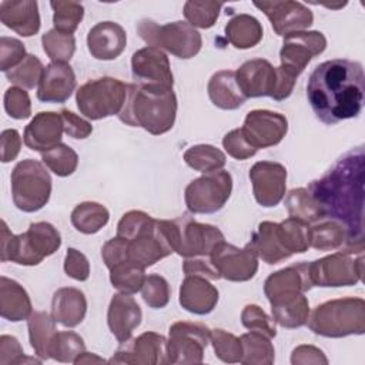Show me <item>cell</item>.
<instances>
[{
	"instance_id": "57",
	"label": "cell",
	"mask_w": 365,
	"mask_h": 365,
	"mask_svg": "<svg viewBox=\"0 0 365 365\" xmlns=\"http://www.w3.org/2000/svg\"><path fill=\"white\" fill-rule=\"evenodd\" d=\"M64 271L76 281H86L90 277V262L83 252L76 248H68L64 258Z\"/></svg>"
},
{
	"instance_id": "40",
	"label": "cell",
	"mask_w": 365,
	"mask_h": 365,
	"mask_svg": "<svg viewBox=\"0 0 365 365\" xmlns=\"http://www.w3.org/2000/svg\"><path fill=\"white\" fill-rule=\"evenodd\" d=\"M308 228H309L308 222L294 217H289L281 222H277L278 237L282 245L285 247V250L291 255L302 254L309 248Z\"/></svg>"
},
{
	"instance_id": "17",
	"label": "cell",
	"mask_w": 365,
	"mask_h": 365,
	"mask_svg": "<svg viewBox=\"0 0 365 365\" xmlns=\"http://www.w3.org/2000/svg\"><path fill=\"white\" fill-rule=\"evenodd\" d=\"M269 20L272 30L278 36H288L295 31H304L314 23L312 11L299 1H254Z\"/></svg>"
},
{
	"instance_id": "49",
	"label": "cell",
	"mask_w": 365,
	"mask_h": 365,
	"mask_svg": "<svg viewBox=\"0 0 365 365\" xmlns=\"http://www.w3.org/2000/svg\"><path fill=\"white\" fill-rule=\"evenodd\" d=\"M222 3L217 1H185L184 16L194 29H210L215 24Z\"/></svg>"
},
{
	"instance_id": "53",
	"label": "cell",
	"mask_w": 365,
	"mask_h": 365,
	"mask_svg": "<svg viewBox=\"0 0 365 365\" xmlns=\"http://www.w3.org/2000/svg\"><path fill=\"white\" fill-rule=\"evenodd\" d=\"M4 110L11 118H29L31 115V103L29 93L17 86L9 87L4 93Z\"/></svg>"
},
{
	"instance_id": "2",
	"label": "cell",
	"mask_w": 365,
	"mask_h": 365,
	"mask_svg": "<svg viewBox=\"0 0 365 365\" xmlns=\"http://www.w3.org/2000/svg\"><path fill=\"white\" fill-rule=\"evenodd\" d=\"M365 74L359 61L332 58L318 64L307 83V98L322 123L332 125L358 117L364 104Z\"/></svg>"
},
{
	"instance_id": "10",
	"label": "cell",
	"mask_w": 365,
	"mask_h": 365,
	"mask_svg": "<svg viewBox=\"0 0 365 365\" xmlns=\"http://www.w3.org/2000/svg\"><path fill=\"white\" fill-rule=\"evenodd\" d=\"M231 191V174L225 170H218L192 180L185 187L184 200L192 214H214L225 205Z\"/></svg>"
},
{
	"instance_id": "6",
	"label": "cell",
	"mask_w": 365,
	"mask_h": 365,
	"mask_svg": "<svg viewBox=\"0 0 365 365\" xmlns=\"http://www.w3.org/2000/svg\"><path fill=\"white\" fill-rule=\"evenodd\" d=\"M158 225L174 252L184 258L210 255L224 241V234L214 225L195 221L188 214L174 220H158Z\"/></svg>"
},
{
	"instance_id": "1",
	"label": "cell",
	"mask_w": 365,
	"mask_h": 365,
	"mask_svg": "<svg viewBox=\"0 0 365 365\" xmlns=\"http://www.w3.org/2000/svg\"><path fill=\"white\" fill-rule=\"evenodd\" d=\"M364 148L356 147L307 188L322 218H332L346 228L348 240L341 248L346 254L364 252Z\"/></svg>"
},
{
	"instance_id": "60",
	"label": "cell",
	"mask_w": 365,
	"mask_h": 365,
	"mask_svg": "<svg viewBox=\"0 0 365 365\" xmlns=\"http://www.w3.org/2000/svg\"><path fill=\"white\" fill-rule=\"evenodd\" d=\"M60 115H61V120H63L64 133L68 137L76 138V140H84L93 133V125L87 120L74 114L73 111H68V110L63 108L60 111Z\"/></svg>"
},
{
	"instance_id": "25",
	"label": "cell",
	"mask_w": 365,
	"mask_h": 365,
	"mask_svg": "<svg viewBox=\"0 0 365 365\" xmlns=\"http://www.w3.org/2000/svg\"><path fill=\"white\" fill-rule=\"evenodd\" d=\"M125 30L114 21H100L87 34V48L96 60H114L125 48Z\"/></svg>"
},
{
	"instance_id": "9",
	"label": "cell",
	"mask_w": 365,
	"mask_h": 365,
	"mask_svg": "<svg viewBox=\"0 0 365 365\" xmlns=\"http://www.w3.org/2000/svg\"><path fill=\"white\" fill-rule=\"evenodd\" d=\"M128 84L114 77L88 80L76 91L80 113L90 120L118 115L127 98Z\"/></svg>"
},
{
	"instance_id": "50",
	"label": "cell",
	"mask_w": 365,
	"mask_h": 365,
	"mask_svg": "<svg viewBox=\"0 0 365 365\" xmlns=\"http://www.w3.org/2000/svg\"><path fill=\"white\" fill-rule=\"evenodd\" d=\"M155 225V220L140 210H131L125 212L117 224V237L127 241L151 231Z\"/></svg>"
},
{
	"instance_id": "45",
	"label": "cell",
	"mask_w": 365,
	"mask_h": 365,
	"mask_svg": "<svg viewBox=\"0 0 365 365\" xmlns=\"http://www.w3.org/2000/svg\"><path fill=\"white\" fill-rule=\"evenodd\" d=\"M86 351L83 338L73 331H60L56 334L51 348L50 358L58 362H73Z\"/></svg>"
},
{
	"instance_id": "52",
	"label": "cell",
	"mask_w": 365,
	"mask_h": 365,
	"mask_svg": "<svg viewBox=\"0 0 365 365\" xmlns=\"http://www.w3.org/2000/svg\"><path fill=\"white\" fill-rule=\"evenodd\" d=\"M241 322L247 329L264 334L268 338H275L277 335L274 319H271L264 309L255 304H248L244 307L241 312Z\"/></svg>"
},
{
	"instance_id": "19",
	"label": "cell",
	"mask_w": 365,
	"mask_h": 365,
	"mask_svg": "<svg viewBox=\"0 0 365 365\" xmlns=\"http://www.w3.org/2000/svg\"><path fill=\"white\" fill-rule=\"evenodd\" d=\"M133 77L140 84H160L173 87L174 76L167 54L157 47L147 46L131 57Z\"/></svg>"
},
{
	"instance_id": "33",
	"label": "cell",
	"mask_w": 365,
	"mask_h": 365,
	"mask_svg": "<svg viewBox=\"0 0 365 365\" xmlns=\"http://www.w3.org/2000/svg\"><path fill=\"white\" fill-rule=\"evenodd\" d=\"M269 304L274 322L284 328H299L308 321L309 302L302 292L274 299Z\"/></svg>"
},
{
	"instance_id": "47",
	"label": "cell",
	"mask_w": 365,
	"mask_h": 365,
	"mask_svg": "<svg viewBox=\"0 0 365 365\" xmlns=\"http://www.w3.org/2000/svg\"><path fill=\"white\" fill-rule=\"evenodd\" d=\"M50 6L54 11L53 14L54 29L66 34H73L83 20V16H84L83 4L77 1H51Z\"/></svg>"
},
{
	"instance_id": "22",
	"label": "cell",
	"mask_w": 365,
	"mask_h": 365,
	"mask_svg": "<svg viewBox=\"0 0 365 365\" xmlns=\"http://www.w3.org/2000/svg\"><path fill=\"white\" fill-rule=\"evenodd\" d=\"M76 84V74L68 63L51 61L44 67L37 98L43 103H64L71 97Z\"/></svg>"
},
{
	"instance_id": "38",
	"label": "cell",
	"mask_w": 365,
	"mask_h": 365,
	"mask_svg": "<svg viewBox=\"0 0 365 365\" xmlns=\"http://www.w3.org/2000/svg\"><path fill=\"white\" fill-rule=\"evenodd\" d=\"M242 345L241 364L244 365H271L275 359V349L268 338L264 334L250 331L240 336Z\"/></svg>"
},
{
	"instance_id": "12",
	"label": "cell",
	"mask_w": 365,
	"mask_h": 365,
	"mask_svg": "<svg viewBox=\"0 0 365 365\" xmlns=\"http://www.w3.org/2000/svg\"><path fill=\"white\" fill-rule=\"evenodd\" d=\"M210 331L198 322H174L168 329V364H201L210 342Z\"/></svg>"
},
{
	"instance_id": "15",
	"label": "cell",
	"mask_w": 365,
	"mask_h": 365,
	"mask_svg": "<svg viewBox=\"0 0 365 365\" xmlns=\"http://www.w3.org/2000/svg\"><path fill=\"white\" fill-rule=\"evenodd\" d=\"M327 38L321 31H295L284 37L279 50L281 67L294 73L297 77L305 70L308 63L324 53Z\"/></svg>"
},
{
	"instance_id": "35",
	"label": "cell",
	"mask_w": 365,
	"mask_h": 365,
	"mask_svg": "<svg viewBox=\"0 0 365 365\" xmlns=\"http://www.w3.org/2000/svg\"><path fill=\"white\" fill-rule=\"evenodd\" d=\"M346 240V228L332 218H321L312 222L308 228L309 247L319 251L339 250L344 247Z\"/></svg>"
},
{
	"instance_id": "23",
	"label": "cell",
	"mask_w": 365,
	"mask_h": 365,
	"mask_svg": "<svg viewBox=\"0 0 365 365\" xmlns=\"http://www.w3.org/2000/svg\"><path fill=\"white\" fill-rule=\"evenodd\" d=\"M64 133L60 113L40 111L26 125L23 141L33 151L44 153L61 143Z\"/></svg>"
},
{
	"instance_id": "58",
	"label": "cell",
	"mask_w": 365,
	"mask_h": 365,
	"mask_svg": "<svg viewBox=\"0 0 365 365\" xmlns=\"http://www.w3.org/2000/svg\"><path fill=\"white\" fill-rule=\"evenodd\" d=\"M101 257L106 267L110 269L114 265L130 261L128 259V242L121 237L108 240L101 248Z\"/></svg>"
},
{
	"instance_id": "54",
	"label": "cell",
	"mask_w": 365,
	"mask_h": 365,
	"mask_svg": "<svg viewBox=\"0 0 365 365\" xmlns=\"http://www.w3.org/2000/svg\"><path fill=\"white\" fill-rule=\"evenodd\" d=\"M27 56L24 44L13 37H0V67L3 73L19 66Z\"/></svg>"
},
{
	"instance_id": "26",
	"label": "cell",
	"mask_w": 365,
	"mask_h": 365,
	"mask_svg": "<svg viewBox=\"0 0 365 365\" xmlns=\"http://www.w3.org/2000/svg\"><path fill=\"white\" fill-rule=\"evenodd\" d=\"M127 242L128 259L143 268L151 267L174 252L158 225V220H155V225L151 231L141 234Z\"/></svg>"
},
{
	"instance_id": "3",
	"label": "cell",
	"mask_w": 365,
	"mask_h": 365,
	"mask_svg": "<svg viewBox=\"0 0 365 365\" xmlns=\"http://www.w3.org/2000/svg\"><path fill=\"white\" fill-rule=\"evenodd\" d=\"M177 97L173 87L160 84H128L127 98L118 118L141 127L153 135L170 131L175 123Z\"/></svg>"
},
{
	"instance_id": "32",
	"label": "cell",
	"mask_w": 365,
	"mask_h": 365,
	"mask_svg": "<svg viewBox=\"0 0 365 365\" xmlns=\"http://www.w3.org/2000/svg\"><path fill=\"white\" fill-rule=\"evenodd\" d=\"M248 245L254 250L257 257L268 265L278 264L292 257L282 245L277 232V222L272 221H262L252 234Z\"/></svg>"
},
{
	"instance_id": "5",
	"label": "cell",
	"mask_w": 365,
	"mask_h": 365,
	"mask_svg": "<svg viewBox=\"0 0 365 365\" xmlns=\"http://www.w3.org/2000/svg\"><path fill=\"white\" fill-rule=\"evenodd\" d=\"M309 329L325 338L362 335L365 331V301L362 298H338L314 308L307 321Z\"/></svg>"
},
{
	"instance_id": "11",
	"label": "cell",
	"mask_w": 365,
	"mask_h": 365,
	"mask_svg": "<svg viewBox=\"0 0 365 365\" xmlns=\"http://www.w3.org/2000/svg\"><path fill=\"white\" fill-rule=\"evenodd\" d=\"M364 257L342 251L309 262V275L314 287H351L362 281Z\"/></svg>"
},
{
	"instance_id": "59",
	"label": "cell",
	"mask_w": 365,
	"mask_h": 365,
	"mask_svg": "<svg viewBox=\"0 0 365 365\" xmlns=\"http://www.w3.org/2000/svg\"><path fill=\"white\" fill-rule=\"evenodd\" d=\"M182 271L185 275H198L207 279H220L221 275L215 265L212 264L210 255H198L185 258L182 264Z\"/></svg>"
},
{
	"instance_id": "7",
	"label": "cell",
	"mask_w": 365,
	"mask_h": 365,
	"mask_svg": "<svg viewBox=\"0 0 365 365\" xmlns=\"http://www.w3.org/2000/svg\"><path fill=\"white\" fill-rule=\"evenodd\" d=\"M11 195L14 205L23 212L41 210L51 195V177L47 167L33 158L16 164L11 171Z\"/></svg>"
},
{
	"instance_id": "24",
	"label": "cell",
	"mask_w": 365,
	"mask_h": 365,
	"mask_svg": "<svg viewBox=\"0 0 365 365\" xmlns=\"http://www.w3.org/2000/svg\"><path fill=\"white\" fill-rule=\"evenodd\" d=\"M143 312L137 301L128 294H115L108 305L107 325L121 344L131 339L134 329L141 324Z\"/></svg>"
},
{
	"instance_id": "21",
	"label": "cell",
	"mask_w": 365,
	"mask_h": 365,
	"mask_svg": "<svg viewBox=\"0 0 365 365\" xmlns=\"http://www.w3.org/2000/svg\"><path fill=\"white\" fill-rule=\"evenodd\" d=\"M237 83L247 98L272 97L275 90V67L265 58L245 61L237 71Z\"/></svg>"
},
{
	"instance_id": "28",
	"label": "cell",
	"mask_w": 365,
	"mask_h": 365,
	"mask_svg": "<svg viewBox=\"0 0 365 365\" xmlns=\"http://www.w3.org/2000/svg\"><path fill=\"white\" fill-rule=\"evenodd\" d=\"M0 20L19 36L31 37L40 30L38 4L34 0H4L0 3Z\"/></svg>"
},
{
	"instance_id": "18",
	"label": "cell",
	"mask_w": 365,
	"mask_h": 365,
	"mask_svg": "<svg viewBox=\"0 0 365 365\" xmlns=\"http://www.w3.org/2000/svg\"><path fill=\"white\" fill-rule=\"evenodd\" d=\"M255 201L262 207H275L285 197L287 168L275 161H258L250 170Z\"/></svg>"
},
{
	"instance_id": "13",
	"label": "cell",
	"mask_w": 365,
	"mask_h": 365,
	"mask_svg": "<svg viewBox=\"0 0 365 365\" xmlns=\"http://www.w3.org/2000/svg\"><path fill=\"white\" fill-rule=\"evenodd\" d=\"M210 258L221 278L232 282L248 281L258 271V257L248 244L244 248H238L224 240L214 247Z\"/></svg>"
},
{
	"instance_id": "44",
	"label": "cell",
	"mask_w": 365,
	"mask_h": 365,
	"mask_svg": "<svg viewBox=\"0 0 365 365\" xmlns=\"http://www.w3.org/2000/svg\"><path fill=\"white\" fill-rule=\"evenodd\" d=\"M44 53L51 61L68 63L76 51V38L73 34L61 33L56 29L48 30L41 37Z\"/></svg>"
},
{
	"instance_id": "55",
	"label": "cell",
	"mask_w": 365,
	"mask_h": 365,
	"mask_svg": "<svg viewBox=\"0 0 365 365\" xmlns=\"http://www.w3.org/2000/svg\"><path fill=\"white\" fill-rule=\"evenodd\" d=\"M24 362L40 364L41 359L27 358L17 338L11 335H1L0 336V365L24 364Z\"/></svg>"
},
{
	"instance_id": "51",
	"label": "cell",
	"mask_w": 365,
	"mask_h": 365,
	"mask_svg": "<svg viewBox=\"0 0 365 365\" xmlns=\"http://www.w3.org/2000/svg\"><path fill=\"white\" fill-rule=\"evenodd\" d=\"M140 291L144 302L150 308H164L170 301V285L167 279L158 274L145 275V279Z\"/></svg>"
},
{
	"instance_id": "34",
	"label": "cell",
	"mask_w": 365,
	"mask_h": 365,
	"mask_svg": "<svg viewBox=\"0 0 365 365\" xmlns=\"http://www.w3.org/2000/svg\"><path fill=\"white\" fill-rule=\"evenodd\" d=\"M27 329L30 345L34 349V354L41 361L48 359L51 342L58 332L53 317L43 311L31 312V315L27 318Z\"/></svg>"
},
{
	"instance_id": "30",
	"label": "cell",
	"mask_w": 365,
	"mask_h": 365,
	"mask_svg": "<svg viewBox=\"0 0 365 365\" xmlns=\"http://www.w3.org/2000/svg\"><path fill=\"white\" fill-rule=\"evenodd\" d=\"M208 97L221 110H235L241 107L247 97L242 94L234 70H220L208 81Z\"/></svg>"
},
{
	"instance_id": "8",
	"label": "cell",
	"mask_w": 365,
	"mask_h": 365,
	"mask_svg": "<svg viewBox=\"0 0 365 365\" xmlns=\"http://www.w3.org/2000/svg\"><path fill=\"white\" fill-rule=\"evenodd\" d=\"M140 37L153 47L164 48L178 58H191L197 56L202 46L201 34L187 21L178 20L158 26L155 21L143 19L137 24Z\"/></svg>"
},
{
	"instance_id": "37",
	"label": "cell",
	"mask_w": 365,
	"mask_h": 365,
	"mask_svg": "<svg viewBox=\"0 0 365 365\" xmlns=\"http://www.w3.org/2000/svg\"><path fill=\"white\" fill-rule=\"evenodd\" d=\"M70 220L78 232L88 235L98 232L108 222L110 212L100 202L84 201L74 207Z\"/></svg>"
},
{
	"instance_id": "43",
	"label": "cell",
	"mask_w": 365,
	"mask_h": 365,
	"mask_svg": "<svg viewBox=\"0 0 365 365\" xmlns=\"http://www.w3.org/2000/svg\"><path fill=\"white\" fill-rule=\"evenodd\" d=\"M285 205L289 217L299 218L308 224H312L322 218V214L309 195L307 188H294L288 192L285 198Z\"/></svg>"
},
{
	"instance_id": "42",
	"label": "cell",
	"mask_w": 365,
	"mask_h": 365,
	"mask_svg": "<svg viewBox=\"0 0 365 365\" xmlns=\"http://www.w3.org/2000/svg\"><path fill=\"white\" fill-rule=\"evenodd\" d=\"M43 164L58 177L71 175L78 165L77 153L67 144H57L56 147L41 153Z\"/></svg>"
},
{
	"instance_id": "14",
	"label": "cell",
	"mask_w": 365,
	"mask_h": 365,
	"mask_svg": "<svg viewBox=\"0 0 365 365\" xmlns=\"http://www.w3.org/2000/svg\"><path fill=\"white\" fill-rule=\"evenodd\" d=\"M240 130L247 143L258 151L282 141L288 131V120L284 114L271 110H252Z\"/></svg>"
},
{
	"instance_id": "62",
	"label": "cell",
	"mask_w": 365,
	"mask_h": 365,
	"mask_svg": "<svg viewBox=\"0 0 365 365\" xmlns=\"http://www.w3.org/2000/svg\"><path fill=\"white\" fill-rule=\"evenodd\" d=\"M21 138L17 130L7 128L1 133V163H10L16 160L20 153Z\"/></svg>"
},
{
	"instance_id": "20",
	"label": "cell",
	"mask_w": 365,
	"mask_h": 365,
	"mask_svg": "<svg viewBox=\"0 0 365 365\" xmlns=\"http://www.w3.org/2000/svg\"><path fill=\"white\" fill-rule=\"evenodd\" d=\"M312 281L309 275V262H298L285 267L277 272H272L264 284V294L268 301L278 298L305 294L312 288Z\"/></svg>"
},
{
	"instance_id": "46",
	"label": "cell",
	"mask_w": 365,
	"mask_h": 365,
	"mask_svg": "<svg viewBox=\"0 0 365 365\" xmlns=\"http://www.w3.org/2000/svg\"><path fill=\"white\" fill-rule=\"evenodd\" d=\"M43 71H44V66L40 61V58L33 54H27L19 66H16L14 68L9 70L4 74L7 80L16 84L17 87L31 90L34 87H38Z\"/></svg>"
},
{
	"instance_id": "41",
	"label": "cell",
	"mask_w": 365,
	"mask_h": 365,
	"mask_svg": "<svg viewBox=\"0 0 365 365\" xmlns=\"http://www.w3.org/2000/svg\"><path fill=\"white\" fill-rule=\"evenodd\" d=\"M144 271L145 268L131 261H125L110 268V281L113 287L121 294L133 295L138 292L143 287V282L145 279Z\"/></svg>"
},
{
	"instance_id": "27",
	"label": "cell",
	"mask_w": 365,
	"mask_h": 365,
	"mask_svg": "<svg viewBox=\"0 0 365 365\" xmlns=\"http://www.w3.org/2000/svg\"><path fill=\"white\" fill-rule=\"evenodd\" d=\"M220 298L218 289L207 278L198 275H185L180 287L181 307L195 315L210 314Z\"/></svg>"
},
{
	"instance_id": "63",
	"label": "cell",
	"mask_w": 365,
	"mask_h": 365,
	"mask_svg": "<svg viewBox=\"0 0 365 365\" xmlns=\"http://www.w3.org/2000/svg\"><path fill=\"white\" fill-rule=\"evenodd\" d=\"M104 362H108V361L103 359L101 356H97L96 354H90V352H86V351L74 361L76 365H80V364H104Z\"/></svg>"
},
{
	"instance_id": "36",
	"label": "cell",
	"mask_w": 365,
	"mask_h": 365,
	"mask_svg": "<svg viewBox=\"0 0 365 365\" xmlns=\"http://www.w3.org/2000/svg\"><path fill=\"white\" fill-rule=\"evenodd\" d=\"M262 34L259 20L250 14H237L225 26L227 40L240 50L255 47L262 40Z\"/></svg>"
},
{
	"instance_id": "61",
	"label": "cell",
	"mask_w": 365,
	"mask_h": 365,
	"mask_svg": "<svg viewBox=\"0 0 365 365\" xmlns=\"http://www.w3.org/2000/svg\"><path fill=\"white\" fill-rule=\"evenodd\" d=\"M291 364L292 365H299V364H328L327 356L324 352L314 346V345H299L294 348L291 354Z\"/></svg>"
},
{
	"instance_id": "39",
	"label": "cell",
	"mask_w": 365,
	"mask_h": 365,
	"mask_svg": "<svg viewBox=\"0 0 365 365\" xmlns=\"http://www.w3.org/2000/svg\"><path fill=\"white\" fill-rule=\"evenodd\" d=\"M184 161L192 170L207 174L222 170L227 157L220 148L211 144H197L184 153Z\"/></svg>"
},
{
	"instance_id": "29",
	"label": "cell",
	"mask_w": 365,
	"mask_h": 365,
	"mask_svg": "<svg viewBox=\"0 0 365 365\" xmlns=\"http://www.w3.org/2000/svg\"><path fill=\"white\" fill-rule=\"evenodd\" d=\"M87 312V299L83 291L74 287L58 288L51 299L53 319L67 328H74L83 322Z\"/></svg>"
},
{
	"instance_id": "56",
	"label": "cell",
	"mask_w": 365,
	"mask_h": 365,
	"mask_svg": "<svg viewBox=\"0 0 365 365\" xmlns=\"http://www.w3.org/2000/svg\"><path fill=\"white\" fill-rule=\"evenodd\" d=\"M222 147L225 148L228 155H231L235 160H247L257 154V150L247 143L240 128L231 130L224 135Z\"/></svg>"
},
{
	"instance_id": "16",
	"label": "cell",
	"mask_w": 365,
	"mask_h": 365,
	"mask_svg": "<svg viewBox=\"0 0 365 365\" xmlns=\"http://www.w3.org/2000/svg\"><path fill=\"white\" fill-rule=\"evenodd\" d=\"M108 362L134 365L168 364L167 338L157 332H144L133 341L121 342V346Z\"/></svg>"
},
{
	"instance_id": "48",
	"label": "cell",
	"mask_w": 365,
	"mask_h": 365,
	"mask_svg": "<svg viewBox=\"0 0 365 365\" xmlns=\"http://www.w3.org/2000/svg\"><path fill=\"white\" fill-rule=\"evenodd\" d=\"M210 342L212 344L215 356L227 364H235L241 361L242 345L238 336L234 334L215 328L210 331Z\"/></svg>"
},
{
	"instance_id": "4",
	"label": "cell",
	"mask_w": 365,
	"mask_h": 365,
	"mask_svg": "<svg viewBox=\"0 0 365 365\" xmlns=\"http://www.w3.org/2000/svg\"><path fill=\"white\" fill-rule=\"evenodd\" d=\"M61 245L60 232L46 221L31 222L26 232L14 235L4 220H1V251L3 262L11 261L19 265H37L46 257L53 255Z\"/></svg>"
},
{
	"instance_id": "31",
	"label": "cell",
	"mask_w": 365,
	"mask_h": 365,
	"mask_svg": "<svg viewBox=\"0 0 365 365\" xmlns=\"http://www.w3.org/2000/svg\"><path fill=\"white\" fill-rule=\"evenodd\" d=\"M31 301L27 291L14 279L0 278V314L4 319L19 322L31 315Z\"/></svg>"
}]
</instances>
